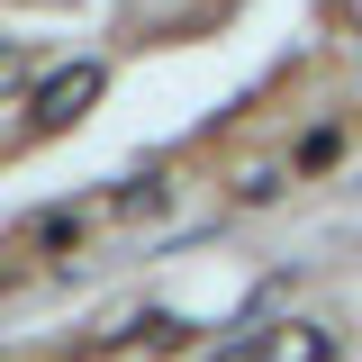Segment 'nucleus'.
Returning a JSON list of instances; mask_svg holds the SVG:
<instances>
[{
  "label": "nucleus",
  "instance_id": "nucleus-1",
  "mask_svg": "<svg viewBox=\"0 0 362 362\" xmlns=\"http://www.w3.org/2000/svg\"><path fill=\"white\" fill-rule=\"evenodd\" d=\"M109 90V64H64V73H45L37 82V100H28V136H64V127H82L90 118V100Z\"/></svg>",
  "mask_w": 362,
  "mask_h": 362
},
{
  "label": "nucleus",
  "instance_id": "nucleus-2",
  "mask_svg": "<svg viewBox=\"0 0 362 362\" xmlns=\"http://www.w3.org/2000/svg\"><path fill=\"white\" fill-rule=\"evenodd\" d=\"M263 362H335V335H326L317 317H290V326L263 335Z\"/></svg>",
  "mask_w": 362,
  "mask_h": 362
},
{
  "label": "nucleus",
  "instance_id": "nucleus-3",
  "mask_svg": "<svg viewBox=\"0 0 362 362\" xmlns=\"http://www.w3.org/2000/svg\"><path fill=\"white\" fill-rule=\"evenodd\" d=\"M326 18H335L344 37H362V0H326Z\"/></svg>",
  "mask_w": 362,
  "mask_h": 362
}]
</instances>
